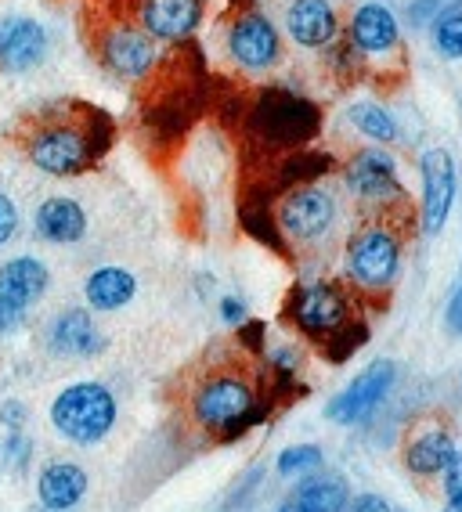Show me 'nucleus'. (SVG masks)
<instances>
[{"mask_svg":"<svg viewBox=\"0 0 462 512\" xmlns=\"http://www.w3.org/2000/svg\"><path fill=\"white\" fill-rule=\"evenodd\" d=\"M98 123H102L98 112L87 109L80 116V112H69V105L62 101V105L22 116L15 138H19V148L37 170L51 177H76L98 159L105 145V134H98Z\"/></svg>","mask_w":462,"mask_h":512,"instance_id":"1","label":"nucleus"},{"mask_svg":"<svg viewBox=\"0 0 462 512\" xmlns=\"http://www.w3.org/2000/svg\"><path fill=\"white\" fill-rule=\"evenodd\" d=\"M192 415L217 437H239L264 419L253 386L242 375H210L192 397Z\"/></svg>","mask_w":462,"mask_h":512,"instance_id":"2","label":"nucleus"},{"mask_svg":"<svg viewBox=\"0 0 462 512\" xmlns=\"http://www.w3.org/2000/svg\"><path fill=\"white\" fill-rule=\"evenodd\" d=\"M51 426L69 444L91 448L116 426V397L102 383H73L51 401Z\"/></svg>","mask_w":462,"mask_h":512,"instance_id":"3","label":"nucleus"},{"mask_svg":"<svg viewBox=\"0 0 462 512\" xmlns=\"http://www.w3.org/2000/svg\"><path fill=\"white\" fill-rule=\"evenodd\" d=\"M401 267V246L383 224H369L347 246V271L361 289H387Z\"/></svg>","mask_w":462,"mask_h":512,"instance_id":"4","label":"nucleus"},{"mask_svg":"<svg viewBox=\"0 0 462 512\" xmlns=\"http://www.w3.org/2000/svg\"><path fill=\"white\" fill-rule=\"evenodd\" d=\"M394 375H398L394 361H372L365 372H358L347 383V390H340L333 401L325 404V419L340 422V426H354V422L369 419L379 408V401L390 394Z\"/></svg>","mask_w":462,"mask_h":512,"instance_id":"5","label":"nucleus"},{"mask_svg":"<svg viewBox=\"0 0 462 512\" xmlns=\"http://www.w3.org/2000/svg\"><path fill=\"white\" fill-rule=\"evenodd\" d=\"M336 202L322 188H296L278 206V231L293 242H315L333 228Z\"/></svg>","mask_w":462,"mask_h":512,"instance_id":"6","label":"nucleus"},{"mask_svg":"<svg viewBox=\"0 0 462 512\" xmlns=\"http://www.w3.org/2000/svg\"><path fill=\"white\" fill-rule=\"evenodd\" d=\"M293 321L307 336L329 339L333 332H340L351 321V311H347V300H343V293L336 285L315 282V285H304L293 296Z\"/></svg>","mask_w":462,"mask_h":512,"instance_id":"7","label":"nucleus"},{"mask_svg":"<svg viewBox=\"0 0 462 512\" xmlns=\"http://www.w3.org/2000/svg\"><path fill=\"white\" fill-rule=\"evenodd\" d=\"M51 37L37 19H0V73H26L47 58Z\"/></svg>","mask_w":462,"mask_h":512,"instance_id":"8","label":"nucleus"},{"mask_svg":"<svg viewBox=\"0 0 462 512\" xmlns=\"http://www.w3.org/2000/svg\"><path fill=\"white\" fill-rule=\"evenodd\" d=\"M228 51L242 69H253V73L271 69L278 62V55H282L278 29L264 15H242V19L231 22Z\"/></svg>","mask_w":462,"mask_h":512,"instance_id":"9","label":"nucleus"},{"mask_svg":"<svg viewBox=\"0 0 462 512\" xmlns=\"http://www.w3.org/2000/svg\"><path fill=\"white\" fill-rule=\"evenodd\" d=\"M105 69L116 76H127V80H138L145 76L152 65H156V44L145 29L134 26H112L105 33L102 47H98Z\"/></svg>","mask_w":462,"mask_h":512,"instance_id":"10","label":"nucleus"},{"mask_svg":"<svg viewBox=\"0 0 462 512\" xmlns=\"http://www.w3.org/2000/svg\"><path fill=\"white\" fill-rule=\"evenodd\" d=\"M347 188L358 195L361 202H387L398 199V166L383 148H365L347 163Z\"/></svg>","mask_w":462,"mask_h":512,"instance_id":"11","label":"nucleus"},{"mask_svg":"<svg viewBox=\"0 0 462 512\" xmlns=\"http://www.w3.org/2000/svg\"><path fill=\"white\" fill-rule=\"evenodd\" d=\"M455 199V163L444 148L423 152V228L430 235L444 228Z\"/></svg>","mask_w":462,"mask_h":512,"instance_id":"12","label":"nucleus"},{"mask_svg":"<svg viewBox=\"0 0 462 512\" xmlns=\"http://www.w3.org/2000/svg\"><path fill=\"white\" fill-rule=\"evenodd\" d=\"M138 19L152 40H185L203 19V0H141Z\"/></svg>","mask_w":462,"mask_h":512,"instance_id":"13","label":"nucleus"},{"mask_svg":"<svg viewBox=\"0 0 462 512\" xmlns=\"http://www.w3.org/2000/svg\"><path fill=\"white\" fill-rule=\"evenodd\" d=\"M47 285H51V271L37 256H15L8 264H0V296L22 311L44 300Z\"/></svg>","mask_w":462,"mask_h":512,"instance_id":"14","label":"nucleus"},{"mask_svg":"<svg viewBox=\"0 0 462 512\" xmlns=\"http://www.w3.org/2000/svg\"><path fill=\"white\" fill-rule=\"evenodd\" d=\"M47 347L58 357H91L94 350H102V332H98L91 314L73 307V311H62L51 321Z\"/></svg>","mask_w":462,"mask_h":512,"instance_id":"15","label":"nucleus"},{"mask_svg":"<svg viewBox=\"0 0 462 512\" xmlns=\"http://www.w3.org/2000/svg\"><path fill=\"white\" fill-rule=\"evenodd\" d=\"M33 228L44 242H55V246H69V242H80L87 235V213L80 210L76 199H65V195H51L37 206V217H33Z\"/></svg>","mask_w":462,"mask_h":512,"instance_id":"16","label":"nucleus"},{"mask_svg":"<svg viewBox=\"0 0 462 512\" xmlns=\"http://www.w3.org/2000/svg\"><path fill=\"white\" fill-rule=\"evenodd\" d=\"M87 487H91V480H87V473L80 466L51 462L37 480V498L47 512H69L73 505L84 502Z\"/></svg>","mask_w":462,"mask_h":512,"instance_id":"17","label":"nucleus"},{"mask_svg":"<svg viewBox=\"0 0 462 512\" xmlns=\"http://www.w3.org/2000/svg\"><path fill=\"white\" fill-rule=\"evenodd\" d=\"M289 37L304 47H325L336 37V11L329 0H293V8L286 11Z\"/></svg>","mask_w":462,"mask_h":512,"instance_id":"18","label":"nucleus"},{"mask_svg":"<svg viewBox=\"0 0 462 512\" xmlns=\"http://www.w3.org/2000/svg\"><path fill=\"white\" fill-rule=\"evenodd\" d=\"M351 40L365 55H383L398 47V19L383 4H361L351 19Z\"/></svg>","mask_w":462,"mask_h":512,"instance_id":"19","label":"nucleus"},{"mask_svg":"<svg viewBox=\"0 0 462 512\" xmlns=\"http://www.w3.org/2000/svg\"><path fill=\"white\" fill-rule=\"evenodd\" d=\"M134 293H138V282L123 267H102L84 282V296L91 311H120L134 300Z\"/></svg>","mask_w":462,"mask_h":512,"instance_id":"20","label":"nucleus"},{"mask_svg":"<svg viewBox=\"0 0 462 512\" xmlns=\"http://www.w3.org/2000/svg\"><path fill=\"white\" fill-rule=\"evenodd\" d=\"M455 455V444L452 437L444 430H423L416 433V437L408 440V448H405V466L412 469L416 476H434L441 473L444 466H448V458Z\"/></svg>","mask_w":462,"mask_h":512,"instance_id":"21","label":"nucleus"},{"mask_svg":"<svg viewBox=\"0 0 462 512\" xmlns=\"http://www.w3.org/2000/svg\"><path fill=\"white\" fill-rule=\"evenodd\" d=\"M293 502H300L307 512H343L347 509V484L336 476H311L296 487Z\"/></svg>","mask_w":462,"mask_h":512,"instance_id":"22","label":"nucleus"},{"mask_svg":"<svg viewBox=\"0 0 462 512\" xmlns=\"http://www.w3.org/2000/svg\"><path fill=\"white\" fill-rule=\"evenodd\" d=\"M351 123L365 134V138L372 141H394L398 138V123H394V116H390L383 105H372V101H358V105H351Z\"/></svg>","mask_w":462,"mask_h":512,"instance_id":"23","label":"nucleus"},{"mask_svg":"<svg viewBox=\"0 0 462 512\" xmlns=\"http://www.w3.org/2000/svg\"><path fill=\"white\" fill-rule=\"evenodd\" d=\"M318 466H322V448H315V444H296V448H286L278 455V473L282 476L311 473Z\"/></svg>","mask_w":462,"mask_h":512,"instance_id":"24","label":"nucleus"},{"mask_svg":"<svg viewBox=\"0 0 462 512\" xmlns=\"http://www.w3.org/2000/svg\"><path fill=\"white\" fill-rule=\"evenodd\" d=\"M434 40L444 58H462V11H452V15H444L437 22Z\"/></svg>","mask_w":462,"mask_h":512,"instance_id":"25","label":"nucleus"},{"mask_svg":"<svg viewBox=\"0 0 462 512\" xmlns=\"http://www.w3.org/2000/svg\"><path fill=\"white\" fill-rule=\"evenodd\" d=\"M4 455H8L11 466L26 469L29 455H33V444H29V437L22 430H8V440H4Z\"/></svg>","mask_w":462,"mask_h":512,"instance_id":"26","label":"nucleus"},{"mask_svg":"<svg viewBox=\"0 0 462 512\" xmlns=\"http://www.w3.org/2000/svg\"><path fill=\"white\" fill-rule=\"evenodd\" d=\"M15 231H19V206H15V199L0 192V246L8 238H15Z\"/></svg>","mask_w":462,"mask_h":512,"instance_id":"27","label":"nucleus"},{"mask_svg":"<svg viewBox=\"0 0 462 512\" xmlns=\"http://www.w3.org/2000/svg\"><path fill=\"white\" fill-rule=\"evenodd\" d=\"M22 325H26V311L0 296V339H4V336H15V332H19Z\"/></svg>","mask_w":462,"mask_h":512,"instance_id":"28","label":"nucleus"},{"mask_svg":"<svg viewBox=\"0 0 462 512\" xmlns=\"http://www.w3.org/2000/svg\"><path fill=\"white\" fill-rule=\"evenodd\" d=\"M26 419H29V408L22 401H0V426L4 430H22L26 426Z\"/></svg>","mask_w":462,"mask_h":512,"instance_id":"29","label":"nucleus"},{"mask_svg":"<svg viewBox=\"0 0 462 512\" xmlns=\"http://www.w3.org/2000/svg\"><path fill=\"white\" fill-rule=\"evenodd\" d=\"M441 473H444V491H448V498H462V451H455V455L448 458V466H444Z\"/></svg>","mask_w":462,"mask_h":512,"instance_id":"30","label":"nucleus"},{"mask_svg":"<svg viewBox=\"0 0 462 512\" xmlns=\"http://www.w3.org/2000/svg\"><path fill=\"white\" fill-rule=\"evenodd\" d=\"M351 512H394V509H390L379 494H361V498H354L351 502Z\"/></svg>","mask_w":462,"mask_h":512,"instance_id":"31","label":"nucleus"},{"mask_svg":"<svg viewBox=\"0 0 462 512\" xmlns=\"http://www.w3.org/2000/svg\"><path fill=\"white\" fill-rule=\"evenodd\" d=\"M448 329L452 332H462V289H455V296H452V303H448Z\"/></svg>","mask_w":462,"mask_h":512,"instance_id":"32","label":"nucleus"},{"mask_svg":"<svg viewBox=\"0 0 462 512\" xmlns=\"http://www.w3.org/2000/svg\"><path fill=\"white\" fill-rule=\"evenodd\" d=\"M221 314H224V321H242V314H246V307H242V300H224L221 303Z\"/></svg>","mask_w":462,"mask_h":512,"instance_id":"33","label":"nucleus"},{"mask_svg":"<svg viewBox=\"0 0 462 512\" xmlns=\"http://www.w3.org/2000/svg\"><path fill=\"white\" fill-rule=\"evenodd\" d=\"M444 512H462V498H448V505H444Z\"/></svg>","mask_w":462,"mask_h":512,"instance_id":"34","label":"nucleus"},{"mask_svg":"<svg viewBox=\"0 0 462 512\" xmlns=\"http://www.w3.org/2000/svg\"><path fill=\"white\" fill-rule=\"evenodd\" d=\"M278 512H307V509H304V505H300V502H286Z\"/></svg>","mask_w":462,"mask_h":512,"instance_id":"35","label":"nucleus"}]
</instances>
